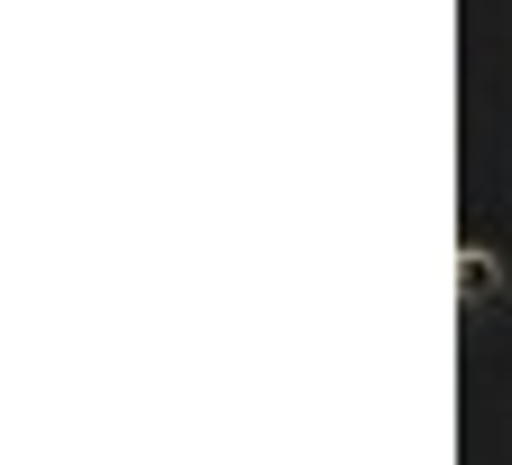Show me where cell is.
Here are the masks:
<instances>
[{"instance_id":"6da1fadb","label":"cell","mask_w":512,"mask_h":465,"mask_svg":"<svg viewBox=\"0 0 512 465\" xmlns=\"http://www.w3.org/2000/svg\"><path fill=\"white\" fill-rule=\"evenodd\" d=\"M457 289H466V298H494V289H503L494 252H466V261H457Z\"/></svg>"}]
</instances>
